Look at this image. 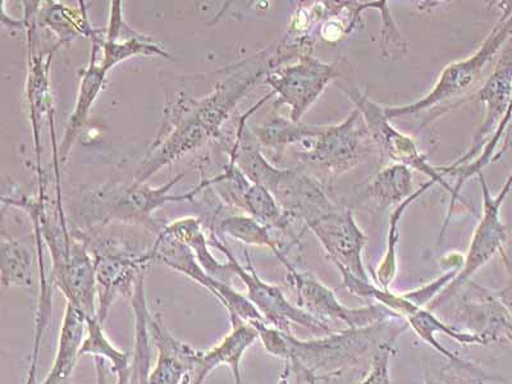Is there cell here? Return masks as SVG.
Listing matches in <instances>:
<instances>
[{
  "mask_svg": "<svg viewBox=\"0 0 512 384\" xmlns=\"http://www.w3.org/2000/svg\"><path fill=\"white\" fill-rule=\"evenodd\" d=\"M29 248L16 239L2 241V285L3 287H31L34 285V267Z\"/></svg>",
  "mask_w": 512,
  "mask_h": 384,
  "instance_id": "obj_28",
  "label": "cell"
},
{
  "mask_svg": "<svg viewBox=\"0 0 512 384\" xmlns=\"http://www.w3.org/2000/svg\"><path fill=\"white\" fill-rule=\"evenodd\" d=\"M164 230L189 246L196 260H198L201 265V268H203L209 276L231 285L232 276H236L235 269H233V265L230 262L227 264L219 263L218 260L214 258L213 254L210 253L207 239H205L204 232L201 230L200 219H178V221L164 227Z\"/></svg>",
  "mask_w": 512,
  "mask_h": 384,
  "instance_id": "obj_23",
  "label": "cell"
},
{
  "mask_svg": "<svg viewBox=\"0 0 512 384\" xmlns=\"http://www.w3.org/2000/svg\"><path fill=\"white\" fill-rule=\"evenodd\" d=\"M512 99V38L496 64L495 70L487 77L484 84L480 86L473 100L486 105V116L482 125L473 136V143L468 153L457 159L455 163L447 166L456 168L473 162L482 153L484 145L488 143L495 134L498 126L504 120L509 111Z\"/></svg>",
  "mask_w": 512,
  "mask_h": 384,
  "instance_id": "obj_12",
  "label": "cell"
},
{
  "mask_svg": "<svg viewBox=\"0 0 512 384\" xmlns=\"http://www.w3.org/2000/svg\"><path fill=\"white\" fill-rule=\"evenodd\" d=\"M150 344L157 351L154 368L149 370L148 384H184L194 369L200 350L177 340L164 324L162 315L148 313Z\"/></svg>",
  "mask_w": 512,
  "mask_h": 384,
  "instance_id": "obj_14",
  "label": "cell"
},
{
  "mask_svg": "<svg viewBox=\"0 0 512 384\" xmlns=\"http://www.w3.org/2000/svg\"><path fill=\"white\" fill-rule=\"evenodd\" d=\"M338 76V63L322 62L313 57L312 53H308L301 56L295 64L269 71L265 82L272 86L274 95H278L274 109L283 104L288 105L291 109L290 120L299 123Z\"/></svg>",
  "mask_w": 512,
  "mask_h": 384,
  "instance_id": "obj_7",
  "label": "cell"
},
{
  "mask_svg": "<svg viewBox=\"0 0 512 384\" xmlns=\"http://www.w3.org/2000/svg\"><path fill=\"white\" fill-rule=\"evenodd\" d=\"M182 177H184V175L173 178L166 186L158 187V189L144 184L132 185L130 189L123 191L122 194L113 201L112 207L108 210L109 216L121 219L122 222L140 223L148 226V224L154 223L152 213L155 212V209L162 207L164 204L171 203V201L192 200L194 196L198 195L205 187L216 184V182L219 181V177L214 178V180H207L204 184L196 187L195 190L187 192L186 195H168L169 190L178 184ZM155 226H157V224H155Z\"/></svg>",
  "mask_w": 512,
  "mask_h": 384,
  "instance_id": "obj_18",
  "label": "cell"
},
{
  "mask_svg": "<svg viewBox=\"0 0 512 384\" xmlns=\"http://www.w3.org/2000/svg\"><path fill=\"white\" fill-rule=\"evenodd\" d=\"M152 250V249H150ZM98 312L96 319L104 324L117 297H132L137 281L153 263L152 251L144 255L104 256L94 259Z\"/></svg>",
  "mask_w": 512,
  "mask_h": 384,
  "instance_id": "obj_13",
  "label": "cell"
},
{
  "mask_svg": "<svg viewBox=\"0 0 512 384\" xmlns=\"http://www.w3.org/2000/svg\"><path fill=\"white\" fill-rule=\"evenodd\" d=\"M505 263L507 264V267H511L512 265V244L510 246L509 254L504 255Z\"/></svg>",
  "mask_w": 512,
  "mask_h": 384,
  "instance_id": "obj_34",
  "label": "cell"
},
{
  "mask_svg": "<svg viewBox=\"0 0 512 384\" xmlns=\"http://www.w3.org/2000/svg\"><path fill=\"white\" fill-rule=\"evenodd\" d=\"M433 185L436 184H434L433 181H429L427 184L420 186L409 199L397 205V208L393 210L390 218V227H388L386 253H384L381 264L378 265L376 272H374L377 286L388 290L393 280H395L397 274V246H399L400 241L399 230L401 218L404 216L406 208H408L411 203H414L420 195H423L424 192L431 189Z\"/></svg>",
  "mask_w": 512,
  "mask_h": 384,
  "instance_id": "obj_27",
  "label": "cell"
},
{
  "mask_svg": "<svg viewBox=\"0 0 512 384\" xmlns=\"http://www.w3.org/2000/svg\"><path fill=\"white\" fill-rule=\"evenodd\" d=\"M52 283L66 297L67 304L81 309L89 318H96L98 291L95 262L80 240L73 242L67 259L52 269Z\"/></svg>",
  "mask_w": 512,
  "mask_h": 384,
  "instance_id": "obj_16",
  "label": "cell"
},
{
  "mask_svg": "<svg viewBox=\"0 0 512 384\" xmlns=\"http://www.w3.org/2000/svg\"><path fill=\"white\" fill-rule=\"evenodd\" d=\"M408 328L406 320L391 318L365 328L329 333L315 340H300L294 333L286 332L282 378L292 374L297 382L317 384L358 365L369 352L373 354L381 342L400 337Z\"/></svg>",
  "mask_w": 512,
  "mask_h": 384,
  "instance_id": "obj_2",
  "label": "cell"
},
{
  "mask_svg": "<svg viewBox=\"0 0 512 384\" xmlns=\"http://www.w3.org/2000/svg\"><path fill=\"white\" fill-rule=\"evenodd\" d=\"M231 331L212 349L199 352L194 369L185 379V384H203L214 370L227 367L231 370L235 384L242 382L241 363L246 351L259 340L258 329L240 318H230Z\"/></svg>",
  "mask_w": 512,
  "mask_h": 384,
  "instance_id": "obj_15",
  "label": "cell"
},
{
  "mask_svg": "<svg viewBox=\"0 0 512 384\" xmlns=\"http://www.w3.org/2000/svg\"><path fill=\"white\" fill-rule=\"evenodd\" d=\"M100 36H95L93 53H91V61L88 70L82 76L79 95H77L75 109L68 120L66 127V134L63 137L61 145V159L66 160L67 154L70 153L71 146L75 143L76 137L80 135L85 123L88 122L91 107L95 102L96 96L103 88L105 75L107 71L104 70L102 64L96 61V53L100 48Z\"/></svg>",
  "mask_w": 512,
  "mask_h": 384,
  "instance_id": "obj_21",
  "label": "cell"
},
{
  "mask_svg": "<svg viewBox=\"0 0 512 384\" xmlns=\"http://www.w3.org/2000/svg\"><path fill=\"white\" fill-rule=\"evenodd\" d=\"M288 282L295 290L296 305L324 323H344L359 329L391 318H401L379 304L350 308L337 299L335 292L312 273L299 272L291 263L286 265Z\"/></svg>",
  "mask_w": 512,
  "mask_h": 384,
  "instance_id": "obj_8",
  "label": "cell"
},
{
  "mask_svg": "<svg viewBox=\"0 0 512 384\" xmlns=\"http://www.w3.org/2000/svg\"><path fill=\"white\" fill-rule=\"evenodd\" d=\"M269 56L254 58L249 68H244L242 72L224 81L212 95L205 96L203 100L195 102L190 107L186 105L182 108L185 116L171 118L173 125L176 123V126H173L171 134L167 137L158 139L150 150L137 171L135 184H144V181L160 168L216 136L222 122L242 96L253 88L260 77L267 76L272 70Z\"/></svg>",
  "mask_w": 512,
  "mask_h": 384,
  "instance_id": "obj_1",
  "label": "cell"
},
{
  "mask_svg": "<svg viewBox=\"0 0 512 384\" xmlns=\"http://www.w3.org/2000/svg\"><path fill=\"white\" fill-rule=\"evenodd\" d=\"M212 245L223 251V254L227 256L228 262L235 269L236 276L240 278L246 287V296H248V299L255 308L259 310V313L263 315V318L267 320L268 324L288 333H292V326L309 329L314 335L322 336L333 333V329L329 324L306 313L300 306L290 303V300L283 294L280 287L263 281L258 276V273H256L248 253H246L248 265L244 267L233 256L226 242L221 237L214 235V233Z\"/></svg>",
  "mask_w": 512,
  "mask_h": 384,
  "instance_id": "obj_6",
  "label": "cell"
},
{
  "mask_svg": "<svg viewBox=\"0 0 512 384\" xmlns=\"http://www.w3.org/2000/svg\"><path fill=\"white\" fill-rule=\"evenodd\" d=\"M323 128L324 126H310L303 122L296 123L290 118L273 114L255 131V136L269 148H280L304 140H315L322 134Z\"/></svg>",
  "mask_w": 512,
  "mask_h": 384,
  "instance_id": "obj_25",
  "label": "cell"
},
{
  "mask_svg": "<svg viewBox=\"0 0 512 384\" xmlns=\"http://www.w3.org/2000/svg\"><path fill=\"white\" fill-rule=\"evenodd\" d=\"M306 226L317 236L337 268H344L361 280L370 281L363 263L368 237L361 231L351 210L337 207L306 223Z\"/></svg>",
  "mask_w": 512,
  "mask_h": 384,
  "instance_id": "obj_10",
  "label": "cell"
},
{
  "mask_svg": "<svg viewBox=\"0 0 512 384\" xmlns=\"http://www.w3.org/2000/svg\"><path fill=\"white\" fill-rule=\"evenodd\" d=\"M341 89L359 109L373 145L384 157L391 159L395 164H401V166L423 173L434 184L441 185L450 194V207H448L446 221L442 227L440 241H438V245H442L443 236H445L452 212H454L455 201L459 199L455 194L454 187L447 184L445 177L441 175L437 167L429 164L427 157L419 152L415 141L392 125L381 105L370 100L368 94H361L358 89L351 88V86L344 85Z\"/></svg>",
  "mask_w": 512,
  "mask_h": 384,
  "instance_id": "obj_4",
  "label": "cell"
},
{
  "mask_svg": "<svg viewBox=\"0 0 512 384\" xmlns=\"http://www.w3.org/2000/svg\"><path fill=\"white\" fill-rule=\"evenodd\" d=\"M488 382L511 384L504 377L492 376L484 372L478 365L474 368H460L448 364L437 372L427 373L424 379V384H486Z\"/></svg>",
  "mask_w": 512,
  "mask_h": 384,
  "instance_id": "obj_30",
  "label": "cell"
},
{
  "mask_svg": "<svg viewBox=\"0 0 512 384\" xmlns=\"http://www.w3.org/2000/svg\"><path fill=\"white\" fill-rule=\"evenodd\" d=\"M396 314L408 322L409 327L414 329L416 336L425 344L431 346L438 354L442 355L448 361V364L455 365L460 368H474L477 364L472 361L460 358L437 340L438 333H442L451 340L459 342L460 345H477L484 346L483 341L473 333L461 331L459 328L451 326L450 323L443 322L432 310L422 308L410 301L408 297L401 294L399 305L396 308Z\"/></svg>",
  "mask_w": 512,
  "mask_h": 384,
  "instance_id": "obj_17",
  "label": "cell"
},
{
  "mask_svg": "<svg viewBox=\"0 0 512 384\" xmlns=\"http://www.w3.org/2000/svg\"><path fill=\"white\" fill-rule=\"evenodd\" d=\"M465 294L457 303L454 318L461 331L473 333L483 341L484 346L495 342H511L512 314L496 292L469 282Z\"/></svg>",
  "mask_w": 512,
  "mask_h": 384,
  "instance_id": "obj_11",
  "label": "cell"
},
{
  "mask_svg": "<svg viewBox=\"0 0 512 384\" xmlns=\"http://www.w3.org/2000/svg\"><path fill=\"white\" fill-rule=\"evenodd\" d=\"M413 173L401 164H392L377 173L367 187V198L381 208L400 205L414 194Z\"/></svg>",
  "mask_w": 512,
  "mask_h": 384,
  "instance_id": "obj_24",
  "label": "cell"
},
{
  "mask_svg": "<svg viewBox=\"0 0 512 384\" xmlns=\"http://www.w3.org/2000/svg\"><path fill=\"white\" fill-rule=\"evenodd\" d=\"M100 45L103 53L100 64L107 72L116 64L135 56L169 57L152 38L137 34L125 24L121 2L112 3L107 35L104 40H100Z\"/></svg>",
  "mask_w": 512,
  "mask_h": 384,
  "instance_id": "obj_19",
  "label": "cell"
},
{
  "mask_svg": "<svg viewBox=\"0 0 512 384\" xmlns=\"http://www.w3.org/2000/svg\"><path fill=\"white\" fill-rule=\"evenodd\" d=\"M373 141L358 108L344 122L324 126L312 149L301 153L305 163L315 164L331 175H342L359 166L370 153Z\"/></svg>",
  "mask_w": 512,
  "mask_h": 384,
  "instance_id": "obj_9",
  "label": "cell"
},
{
  "mask_svg": "<svg viewBox=\"0 0 512 384\" xmlns=\"http://www.w3.org/2000/svg\"><path fill=\"white\" fill-rule=\"evenodd\" d=\"M88 315L71 304H66L61 331H59L56 356L52 368L41 384H62L71 378L81 347L88 332Z\"/></svg>",
  "mask_w": 512,
  "mask_h": 384,
  "instance_id": "obj_20",
  "label": "cell"
},
{
  "mask_svg": "<svg viewBox=\"0 0 512 384\" xmlns=\"http://www.w3.org/2000/svg\"><path fill=\"white\" fill-rule=\"evenodd\" d=\"M479 184L483 194V214L475 228L472 241H470L468 253H466L463 265L457 272L454 280L443 288L440 295L427 306L429 310H436L448 300L459 294L461 288L468 285L475 273L483 268L489 260L498 253L504 254V245L507 241V228L501 219V208L507 195L512 189V171L507 177L505 185L496 196L491 194L483 172L478 173Z\"/></svg>",
  "mask_w": 512,
  "mask_h": 384,
  "instance_id": "obj_5",
  "label": "cell"
},
{
  "mask_svg": "<svg viewBox=\"0 0 512 384\" xmlns=\"http://www.w3.org/2000/svg\"><path fill=\"white\" fill-rule=\"evenodd\" d=\"M43 24L47 25L53 31H56L61 41L71 40L77 34L93 35L88 22L85 20V13L82 15H72L70 8L64 7V4H54L44 9Z\"/></svg>",
  "mask_w": 512,
  "mask_h": 384,
  "instance_id": "obj_29",
  "label": "cell"
},
{
  "mask_svg": "<svg viewBox=\"0 0 512 384\" xmlns=\"http://www.w3.org/2000/svg\"><path fill=\"white\" fill-rule=\"evenodd\" d=\"M501 4L500 20L493 26L492 31L489 32L477 52L463 61L448 64L438 77L433 89L418 102L400 105V107L384 108L390 121L414 116V114L428 111V109L436 108L441 104L451 107V102L455 99H460L459 105L464 103V96L477 86L488 64L504 47L506 41L512 38V2Z\"/></svg>",
  "mask_w": 512,
  "mask_h": 384,
  "instance_id": "obj_3",
  "label": "cell"
},
{
  "mask_svg": "<svg viewBox=\"0 0 512 384\" xmlns=\"http://www.w3.org/2000/svg\"><path fill=\"white\" fill-rule=\"evenodd\" d=\"M269 230L271 228L264 226L253 217L231 216L219 223V231L222 233H226L242 244L271 249L278 260L283 265H287L290 262L286 258L285 251H282L281 245L273 239Z\"/></svg>",
  "mask_w": 512,
  "mask_h": 384,
  "instance_id": "obj_26",
  "label": "cell"
},
{
  "mask_svg": "<svg viewBox=\"0 0 512 384\" xmlns=\"http://www.w3.org/2000/svg\"><path fill=\"white\" fill-rule=\"evenodd\" d=\"M377 11L381 12L382 18L381 58L392 61V59L405 56V53L408 52V44L397 29L388 3L379 2Z\"/></svg>",
  "mask_w": 512,
  "mask_h": 384,
  "instance_id": "obj_31",
  "label": "cell"
},
{
  "mask_svg": "<svg viewBox=\"0 0 512 384\" xmlns=\"http://www.w3.org/2000/svg\"><path fill=\"white\" fill-rule=\"evenodd\" d=\"M185 384V383H184Z\"/></svg>",
  "mask_w": 512,
  "mask_h": 384,
  "instance_id": "obj_35",
  "label": "cell"
},
{
  "mask_svg": "<svg viewBox=\"0 0 512 384\" xmlns=\"http://www.w3.org/2000/svg\"><path fill=\"white\" fill-rule=\"evenodd\" d=\"M496 295L512 314V286L505 288V290L496 292Z\"/></svg>",
  "mask_w": 512,
  "mask_h": 384,
  "instance_id": "obj_33",
  "label": "cell"
},
{
  "mask_svg": "<svg viewBox=\"0 0 512 384\" xmlns=\"http://www.w3.org/2000/svg\"><path fill=\"white\" fill-rule=\"evenodd\" d=\"M397 338H388L376 347L370 356V370L359 384H391L390 365Z\"/></svg>",
  "mask_w": 512,
  "mask_h": 384,
  "instance_id": "obj_32",
  "label": "cell"
},
{
  "mask_svg": "<svg viewBox=\"0 0 512 384\" xmlns=\"http://www.w3.org/2000/svg\"><path fill=\"white\" fill-rule=\"evenodd\" d=\"M82 356L103 360L116 376V384H131L134 374V355L114 346L105 335L103 324L96 318L88 319V332L81 347Z\"/></svg>",
  "mask_w": 512,
  "mask_h": 384,
  "instance_id": "obj_22",
  "label": "cell"
}]
</instances>
